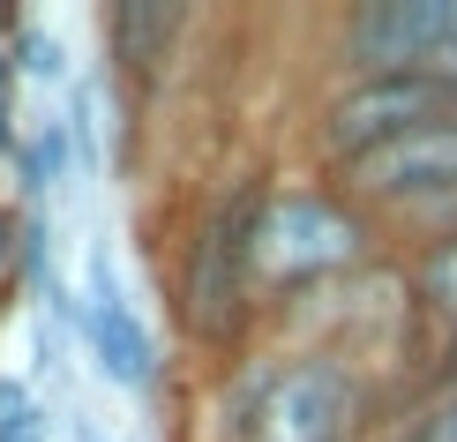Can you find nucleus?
Listing matches in <instances>:
<instances>
[{"instance_id": "f257e3e1", "label": "nucleus", "mask_w": 457, "mask_h": 442, "mask_svg": "<svg viewBox=\"0 0 457 442\" xmlns=\"http://www.w3.org/2000/svg\"><path fill=\"white\" fill-rule=\"evenodd\" d=\"M360 247H368V225H360L353 203L322 196V188H278V196L255 203V225H247V285L293 293L308 278L360 263Z\"/></svg>"}, {"instance_id": "f03ea898", "label": "nucleus", "mask_w": 457, "mask_h": 442, "mask_svg": "<svg viewBox=\"0 0 457 442\" xmlns=\"http://www.w3.org/2000/svg\"><path fill=\"white\" fill-rule=\"evenodd\" d=\"M255 188H240V196H225L211 218H203L195 247H187V278H180V315L187 330L203 338H233V322L247 315V300H255V285H247V225H255Z\"/></svg>"}, {"instance_id": "7ed1b4c3", "label": "nucleus", "mask_w": 457, "mask_h": 442, "mask_svg": "<svg viewBox=\"0 0 457 442\" xmlns=\"http://www.w3.org/2000/svg\"><path fill=\"white\" fill-rule=\"evenodd\" d=\"M75 338H83L90 368H98L112 390H158V338L136 315V300L120 293V271H112V247H90L83 255V285H75Z\"/></svg>"}, {"instance_id": "20e7f679", "label": "nucleus", "mask_w": 457, "mask_h": 442, "mask_svg": "<svg viewBox=\"0 0 457 442\" xmlns=\"http://www.w3.org/2000/svg\"><path fill=\"white\" fill-rule=\"evenodd\" d=\"M360 428V390L337 360H293L262 382L247 442H353Z\"/></svg>"}, {"instance_id": "39448f33", "label": "nucleus", "mask_w": 457, "mask_h": 442, "mask_svg": "<svg viewBox=\"0 0 457 442\" xmlns=\"http://www.w3.org/2000/svg\"><path fill=\"white\" fill-rule=\"evenodd\" d=\"M428 121H450V90L443 83H428V75H360L345 98L330 105L322 143H330L337 165H353V158H368V150L412 136V128H428Z\"/></svg>"}, {"instance_id": "423d86ee", "label": "nucleus", "mask_w": 457, "mask_h": 442, "mask_svg": "<svg viewBox=\"0 0 457 442\" xmlns=\"http://www.w3.org/2000/svg\"><path fill=\"white\" fill-rule=\"evenodd\" d=\"M443 30H450V0H360L345 15V61L360 75H428Z\"/></svg>"}, {"instance_id": "0eeeda50", "label": "nucleus", "mask_w": 457, "mask_h": 442, "mask_svg": "<svg viewBox=\"0 0 457 442\" xmlns=\"http://www.w3.org/2000/svg\"><path fill=\"white\" fill-rule=\"evenodd\" d=\"M353 196L360 203H435V196H457V121H428L412 136H397L368 158H353Z\"/></svg>"}, {"instance_id": "6e6552de", "label": "nucleus", "mask_w": 457, "mask_h": 442, "mask_svg": "<svg viewBox=\"0 0 457 442\" xmlns=\"http://www.w3.org/2000/svg\"><path fill=\"white\" fill-rule=\"evenodd\" d=\"M15 180H23L30 210H53V196H68L75 188V150H68V128L61 113H37V121H23V136H15Z\"/></svg>"}, {"instance_id": "1a4fd4ad", "label": "nucleus", "mask_w": 457, "mask_h": 442, "mask_svg": "<svg viewBox=\"0 0 457 442\" xmlns=\"http://www.w3.org/2000/svg\"><path fill=\"white\" fill-rule=\"evenodd\" d=\"M105 46H112V68L136 75V83H150L165 61V46H173L180 30V8H150V0H128V8H105Z\"/></svg>"}, {"instance_id": "9d476101", "label": "nucleus", "mask_w": 457, "mask_h": 442, "mask_svg": "<svg viewBox=\"0 0 457 442\" xmlns=\"http://www.w3.org/2000/svg\"><path fill=\"white\" fill-rule=\"evenodd\" d=\"M8 68H15V90H68L75 83V61H68V46H61V30L53 23H37V15H15V30H8Z\"/></svg>"}, {"instance_id": "9b49d317", "label": "nucleus", "mask_w": 457, "mask_h": 442, "mask_svg": "<svg viewBox=\"0 0 457 442\" xmlns=\"http://www.w3.org/2000/svg\"><path fill=\"white\" fill-rule=\"evenodd\" d=\"M46 435H53V413L37 397V382L0 375V442H46Z\"/></svg>"}, {"instance_id": "f8f14e48", "label": "nucleus", "mask_w": 457, "mask_h": 442, "mask_svg": "<svg viewBox=\"0 0 457 442\" xmlns=\"http://www.w3.org/2000/svg\"><path fill=\"white\" fill-rule=\"evenodd\" d=\"M420 300L443 307V315H457V233L435 240L428 255H420Z\"/></svg>"}, {"instance_id": "ddd939ff", "label": "nucleus", "mask_w": 457, "mask_h": 442, "mask_svg": "<svg viewBox=\"0 0 457 442\" xmlns=\"http://www.w3.org/2000/svg\"><path fill=\"white\" fill-rule=\"evenodd\" d=\"M435 83H443V90H457V0H450V30H443V46H435Z\"/></svg>"}, {"instance_id": "4468645a", "label": "nucleus", "mask_w": 457, "mask_h": 442, "mask_svg": "<svg viewBox=\"0 0 457 442\" xmlns=\"http://www.w3.org/2000/svg\"><path fill=\"white\" fill-rule=\"evenodd\" d=\"M450 375H457V338H450Z\"/></svg>"}, {"instance_id": "2eb2a0df", "label": "nucleus", "mask_w": 457, "mask_h": 442, "mask_svg": "<svg viewBox=\"0 0 457 442\" xmlns=\"http://www.w3.org/2000/svg\"><path fill=\"white\" fill-rule=\"evenodd\" d=\"M450 435H457V420H450Z\"/></svg>"}, {"instance_id": "dca6fc26", "label": "nucleus", "mask_w": 457, "mask_h": 442, "mask_svg": "<svg viewBox=\"0 0 457 442\" xmlns=\"http://www.w3.org/2000/svg\"><path fill=\"white\" fill-rule=\"evenodd\" d=\"M450 98H457V90H450Z\"/></svg>"}]
</instances>
